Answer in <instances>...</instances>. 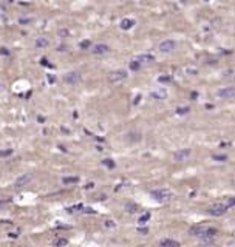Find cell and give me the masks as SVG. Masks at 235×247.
Wrapping results in <instances>:
<instances>
[{"mask_svg": "<svg viewBox=\"0 0 235 247\" xmlns=\"http://www.w3.org/2000/svg\"><path fill=\"white\" fill-rule=\"evenodd\" d=\"M42 65H45V67H53V65H49V63H48V60L45 59V57H42Z\"/></svg>", "mask_w": 235, "mask_h": 247, "instance_id": "836d02e7", "label": "cell"}, {"mask_svg": "<svg viewBox=\"0 0 235 247\" xmlns=\"http://www.w3.org/2000/svg\"><path fill=\"white\" fill-rule=\"evenodd\" d=\"M127 77V71L125 70H115V71H111L110 74H108V81L110 82H121V81H124Z\"/></svg>", "mask_w": 235, "mask_h": 247, "instance_id": "3957f363", "label": "cell"}, {"mask_svg": "<svg viewBox=\"0 0 235 247\" xmlns=\"http://www.w3.org/2000/svg\"><path fill=\"white\" fill-rule=\"evenodd\" d=\"M135 60H136L138 63H150V62L155 60V57H153L152 54H139V56L135 57Z\"/></svg>", "mask_w": 235, "mask_h": 247, "instance_id": "8fae6325", "label": "cell"}, {"mask_svg": "<svg viewBox=\"0 0 235 247\" xmlns=\"http://www.w3.org/2000/svg\"><path fill=\"white\" fill-rule=\"evenodd\" d=\"M93 182H90V184H87V185H85V189H93Z\"/></svg>", "mask_w": 235, "mask_h": 247, "instance_id": "8d00e7d4", "label": "cell"}, {"mask_svg": "<svg viewBox=\"0 0 235 247\" xmlns=\"http://www.w3.org/2000/svg\"><path fill=\"white\" fill-rule=\"evenodd\" d=\"M111 51V48L107 45V43H96L92 46V53L96 56H102V54H108Z\"/></svg>", "mask_w": 235, "mask_h": 247, "instance_id": "277c9868", "label": "cell"}, {"mask_svg": "<svg viewBox=\"0 0 235 247\" xmlns=\"http://www.w3.org/2000/svg\"><path fill=\"white\" fill-rule=\"evenodd\" d=\"M158 81L166 83V82H170V77H169V76H161V77H158Z\"/></svg>", "mask_w": 235, "mask_h": 247, "instance_id": "83f0119b", "label": "cell"}, {"mask_svg": "<svg viewBox=\"0 0 235 247\" xmlns=\"http://www.w3.org/2000/svg\"><path fill=\"white\" fill-rule=\"evenodd\" d=\"M79 48H81V49H90V48H92V42L90 40H82L81 43H79Z\"/></svg>", "mask_w": 235, "mask_h": 247, "instance_id": "7402d4cb", "label": "cell"}, {"mask_svg": "<svg viewBox=\"0 0 235 247\" xmlns=\"http://www.w3.org/2000/svg\"><path fill=\"white\" fill-rule=\"evenodd\" d=\"M159 51L161 53H172L175 48H176V43L173 40H162L161 43H159Z\"/></svg>", "mask_w": 235, "mask_h": 247, "instance_id": "52a82bcc", "label": "cell"}, {"mask_svg": "<svg viewBox=\"0 0 235 247\" xmlns=\"http://www.w3.org/2000/svg\"><path fill=\"white\" fill-rule=\"evenodd\" d=\"M176 113H178V114H186V113H189V107H178V108H176Z\"/></svg>", "mask_w": 235, "mask_h": 247, "instance_id": "d4e9b609", "label": "cell"}, {"mask_svg": "<svg viewBox=\"0 0 235 247\" xmlns=\"http://www.w3.org/2000/svg\"><path fill=\"white\" fill-rule=\"evenodd\" d=\"M139 68H141V63H138L136 60H132V62H130V70H132V71H138Z\"/></svg>", "mask_w": 235, "mask_h": 247, "instance_id": "603a6c76", "label": "cell"}, {"mask_svg": "<svg viewBox=\"0 0 235 247\" xmlns=\"http://www.w3.org/2000/svg\"><path fill=\"white\" fill-rule=\"evenodd\" d=\"M218 97H223V99H228V100H232L235 97V88L234 86H226V88H221L218 90Z\"/></svg>", "mask_w": 235, "mask_h": 247, "instance_id": "8992f818", "label": "cell"}, {"mask_svg": "<svg viewBox=\"0 0 235 247\" xmlns=\"http://www.w3.org/2000/svg\"><path fill=\"white\" fill-rule=\"evenodd\" d=\"M152 198L158 203H166L172 198V192L167 189H158V190H152Z\"/></svg>", "mask_w": 235, "mask_h": 247, "instance_id": "6da1fadb", "label": "cell"}, {"mask_svg": "<svg viewBox=\"0 0 235 247\" xmlns=\"http://www.w3.org/2000/svg\"><path fill=\"white\" fill-rule=\"evenodd\" d=\"M150 96H152L153 99L164 100V99H167V91H166V88H158V90H156V91H153Z\"/></svg>", "mask_w": 235, "mask_h": 247, "instance_id": "30bf717a", "label": "cell"}, {"mask_svg": "<svg viewBox=\"0 0 235 247\" xmlns=\"http://www.w3.org/2000/svg\"><path fill=\"white\" fill-rule=\"evenodd\" d=\"M105 226L107 227H115V222L113 221H105Z\"/></svg>", "mask_w": 235, "mask_h": 247, "instance_id": "e575fe53", "label": "cell"}, {"mask_svg": "<svg viewBox=\"0 0 235 247\" xmlns=\"http://www.w3.org/2000/svg\"><path fill=\"white\" fill-rule=\"evenodd\" d=\"M5 11H6L5 5H3V3H0V16H3V14H5Z\"/></svg>", "mask_w": 235, "mask_h": 247, "instance_id": "4dcf8cb0", "label": "cell"}, {"mask_svg": "<svg viewBox=\"0 0 235 247\" xmlns=\"http://www.w3.org/2000/svg\"><path fill=\"white\" fill-rule=\"evenodd\" d=\"M47 79H48V82H49V83H54V82H56V77H54L53 74H48Z\"/></svg>", "mask_w": 235, "mask_h": 247, "instance_id": "f1b7e54d", "label": "cell"}, {"mask_svg": "<svg viewBox=\"0 0 235 247\" xmlns=\"http://www.w3.org/2000/svg\"><path fill=\"white\" fill-rule=\"evenodd\" d=\"M133 25H135V20H133V19H122L121 23H119V26H121L122 30H130V28H133Z\"/></svg>", "mask_w": 235, "mask_h": 247, "instance_id": "5bb4252c", "label": "cell"}, {"mask_svg": "<svg viewBox=\"0 0 235 247\" xmlns=\"http://www.w3.org/2000/svg\"><path fill=\"white\" fill-rule=\"evenodd\" d=\"M159 246L161 247H180V243L175 241V240L166 238V240H161V241H159Z\"/></svg>", "mask_w": 235, "mask_h": 247, "instance_id": "4fadbf2b", "label": "cell"}, {"mask_svg": "<svg viewBox=\"0 0 235 247\" xmlns=\"http://www.w3.org/2000/svg\"><path fill=\"white\" fill-rule=\"evenodd\" d=\"M12 155V148H6V150H0V158H6Z\"/></svg>", "mask_w": 235, "mask_h": 247, "instance_id": "cb8c5ba5", "label": "cell"}, {"mask_svg": "<svg viewBox=\"0 0 235 247\" xmlns=\"http://www.w3.org/2000/svg\"><path fill=\"white\" fill-rule=\"evenodd\" d=\"M65 48H67V46H65V45H62V46H59V51H65Z\"/></svg>", "mask_w": 235, "mask_h": 247, "instance_id": "74e56055", "label": "cell"}, {"mask_svg": "<svg viewBox=\"0 0 235 247\" xmlns=\"http://www.w3.org/2000/svg\"><path fill=\"white\" fill-rule=\"evenodd\" d=\"M139 233H148V229H138Z\"/></svg>", "mask_w": 235, "mask_h": 247, "instance_id": "d590c367", "label": "cell"}, {"mask_svg": "<svg viewBox=\"0 0 235 247\" xmlns=\"http://www.w3.org/2000/svg\"><path fill=\"white\" fill-rule=\"evenodd\" d=\"M63 81H65L67 83H70V85H78V83H81L82 77H81V74H79V73H76V71H70V73H67V74L63 76Z\"/></svg>", "mask_w": 235, "mask_h": 247, "instance_id": "5b68a950", "label": "cell"}, {"mask_svg": "<svg viewBox=\"0 0 235 247\" xmlns=\"http://www.w3.org/2000/svg\"><path fill=\"white\" fill-rule=\"evenodd\" d=\"M234 204H235V199H234V198H232V196H229L224 206H226V207H228V208H229V207H232V206H234Z\"/></svg>", "mask_w": 235, "mask_h": 247, "instance_id": "484cf974", "label": "cell"}, {"mask_svg": "<svg viewBox=\"0 0 235 247\" xmlns=\"http://www.w3.org/2000/svg\"><path fill=\"white\" fill-rule=\"evenodd\" d=\"M207 212H209L212 216H223V215L228 212V207L224 206L223 203H215V204L209 206Z\"/></svg>", "mask_w": 235, "mask_h": 247, "instance_id": "7a4b0ae2", "label": "cell"}, {"mask_svg": "<svg viewBox=\"0 0 235 247\" xmlns=\"http://www.w3.org/2000/svg\"><path fill=\"white\" fill-rule=\"evenodd\" d=\"M127 208H129V210H127L129 213H133V212L138 210V206H135V204H127Z\"/></svg>", "mask_w": 235, "mask_h": 247, "instance_id": "4316f807", "label": "cell"}, {"mask_svg": "<svg viewBox=\"0 0 235 247\" xmlns=\"http://www.w3.org/2000/svg\"><path fill=\"white\" fill-rule=\"evenodd\" d=\"M212 159L217 161V162H226V161H228V156H226V155H214Z\"/></svg>", "mask_w": 235, "mask_h": 247, "instance_id": "ac0fdd59", "label": "cell"}, {"mask_svg": "<svg viewBox=\"0 0 235 247\" xmlns=\"http://www.w3.org/2000/svg\"><path fill=\"white\" fill-rule=\"evenodd\" d=\"M62 182H63V184H78V182H79V178H78V176H67V178L62 179Z\"/></svg>", "mask_w": 235, "mask_h": 247, "instance_id": "9a60e30c", "label": "cell"}, {"mask_svg": "<svg viewBox=\"0 0 235 247\" xmlns=\"http://www.w3.org/2000/svg\"><path fill=\"white\" fill-rule=\"evenodd\" d=\"M129 141H141V134L139 133H129V137H127Z\"/></svg>", "mask_w": 235, "mask_h": 247, "instance_id": "44dd1931", "label": "cell"}, {"mask_svg": "<svg viewBox=\"0 0 235 247\" xmlns=\"http://www.w3.org/2000/svg\"><path fill=\"white\" fill-rule=\"evenodd\" d=\"M53 244H54V247H65L68 244V240L67 238H57Z\"/></svg>", "mask_w": 235, "mask_h": 247, "instance_id": "2e32d148", "label": "cell"}, {"mask_svg": "<svg viewBox=\"0 0 235 247\" xmlns=\"http://www.w3.org/2000/svg\"><path fill=\"white\" fill-rule=\"evenodd\" d=\"M150 216H152V215H150L148 212H147V213H144V215H141V216H139L138 222H139V224H145V222H147V221L150 219Z\"/></svg>", "mask_w": 235, "mask_h": 247, "instance_id": "d6986e66", "label": "cell"}, {"mask_svg": "<svg viewBox=\"0 0 235 247\" xmlns=\"http://www.w3.org/2000/svg\"><path fill=\"white\" fill-rule=\"evenodd\" d=\"M192 236H198V238H201V236H204L206 235V227H203V226H193L192 229H190V232H189Z\"/></svg>", "mask_w": 235, "mask_h": 247, "instance_id": "9c48e42d", "label": "cell"}, {"mask_svg": "<svg viewBox=\"0 0 235 247\" xmlns=\"http://www.w3.org/2000/svg\"><path fill=\"white\" fill-rule=\"evenodd\" d=\"M84 212H85V213H96L93 208H90V207H85V208H84Z\"/></svg>", "mask_w": 235, "mask_h": 247, "instance_id": "d6a6232c", "label": "cell"}, {"mask_svg": "<svg viewBox=\"0 0 235 247\" xmlns=\"http://www.w3.org/2000/svg\"><path fill=\"white\" fill-rule=\"evenodd\" d=\"M102 165H104V167H107V168H115V161H113V159H104V161H102Z\"/></svg>", "mask_w": 235, "mask_h": 247, "instance_id": "ffe728a7", "label": "cell"}, {"mask_svg": "<svg viewBox=\"0 0 235 247\" xmlns=\"http://www.w3.org/2000/svg\"><path fill=\"white\" fill-rule=\"evenodd\" d=\"M48 45V40L45 37H37V40H36V46L37 48H44V46H47Z\"/></svg>", "mask_w": 235, "mask_h": 247, "instance_id": "e0dca14e", "label": "cell"}, {"mask_svg": "<svg viewBox=\"0 0 235 247\" xmlns=\"http://www.w3.org/2000/svg\"><path fill=\"white\" fill-rule=\"evenodd\" d=\"M0 54H5V56H8V54H9L8 48H0Z\"/></svg>", "mask_w": 235, "mask_h": 247, "instance_id": "f546056e", "label": "cell"}, {"mask_svg": "<svg viewBox=\"0 0 235 247\" xmlns=\"http://www.w3.org/2000/svg\"><path fill=\"white\" fill-rule=\"evenodd\" d=\"M33 179V176L31 175H23V176H20L17 181H16V187H22V185H26L30 181Z\"/></svg>", "mask_w": 235, "mask_h": 247, "instance_id": "7c38bea8", "label": "cell"}, {"mask_svg": "<svg viewBox=\"0 0 235 247\" xmlns=\"http://www.w3.org/2000/svg\"><path fill=\"white\" fill-rule=\"evenodd\" d=\"M189 155H190V148H183V150L175 151V153H173V158H175V161L183 162V161H186L189 158Z\"/></svg>", "mask_w": 235, "mask_h": 247, "instance_id": "ba28073f", "label": "cell"}, {"mask_svg": "<svg viewBox=\"0 0 235 247\" xmlns=\"http://www.w3.org/2000/svg\"><path fill=\"white\" fill-rule=\"evenodd\" d=\"M19 22H20V23L23 25V23H30V22H31V19H23V17H22V19H20Z\"/></svg>", "mask_w": 235, "mask_h": 247, "instance_id": "1f68e13d", "label": "cell"}]
</instances>
